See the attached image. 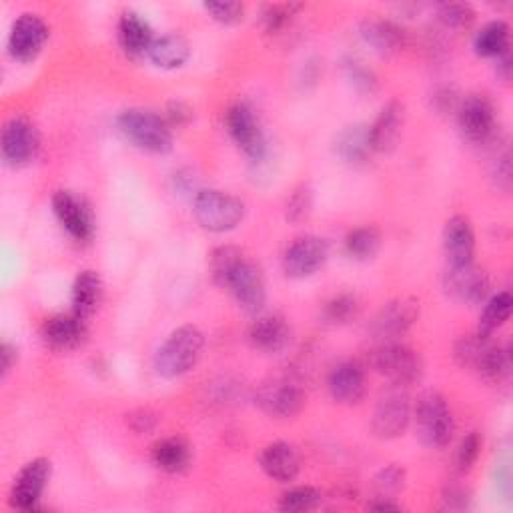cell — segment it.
Wrapping results in <instances>:
<instances>
[{
	"label": "cell",
	"mask_w": 513,
	"mask_h": 513,
	"mask_svg": "<svg viewBox=\"0 0 513 513\" xmlns=\"http://www.w3.org/2000/svg\"><path fill=\"white\" fill-rule=\"evenodd\" d=\"M205 337L195 325H183L175 329L165 343L157 349L155 369L167 379H175L191 371L201 359Z\"/></svg>",
	"instance_id": "cell-1"
},
{
	"label": "cell",
	"mask_w": 513,
	"mask_h": 513,
	"mask_svg": "<svg viewBox=\"0 0 513 513\" xmlns=\"http://www.w3.org/2000/svg\"><path fill=\"white\" fill-rule=\"evenodd\" d=\"M117 127L127 141H131L135 147L147 153L165 155L173 149L171 125L167 123V119L151 111H143V109L123 111L117 119Z\"/></svg>",
	"instance_id": "cell-2"
},
{
	"label": "cell",
	"mask_w": 513,
	"mask_h": 513,
	"mask_svg": "<svg viewBox=\"0 0 513 513\" xmlns=\"http://www.w3.org/2000/svg\"><path fill=\"white\" fill-rule=\"evenodd\" d=\"M197 223L211 233H227L241 225L245 219V203L225 191H199L193 203Z\"/></svg>",
	"instance_id": "cell-3"
},
{
	"label": "cell",
	"mask_w": 513,
	"mask_h": 513,
	"mask_svg": "<svg viewBox=\"0 0 513 513\" xmlns=\"http://www.w3.org/2000/svg\"><path fill=\"white\" fill-rule=\"evenodd\" d=\"M455 361L461 367L477 371L489 381H501L509 373L507 351L479 333L461 337L455 343Z\"/></svg>",
	"instance_id": "cell-4"
},
{
	"label": "cell",
	"mask_w": 513,
	"mask_h": 513,
	"mask_svg": "<svg viewBox=\"0 0 513 513\" xmlns=\"http://www.w3.org/2000/svg\"><path fill=\"white\" fill-rule=\"evenodd\" d=\"M413 417L417 435L427 447L441 449L451 441L455 433V421L447 401L439 393H423L415 403Z\"/></svg>",
	"instance_id": "cell-5"
},
{
	"label": "cell",
	"mask_w": 513,
	"mask_h": 513,
	"mask_svg": "<svg viewBox=\"0 0 513 513\" xmlns=\"http://www.w3.org/2000/svg\"><path fill=\"white\" fill-rule=\"evenodd\" d=\"M371 365L395 387H409L417 383L423 375L421 357L413 349L397 341L379 343L371 353Z\"/></svg>",
	"instance_id": "cell-6"
},
{
	"label": "cell",
	"mask_w": 513,
	"mask_h": 513,
	"mask_svg": "<svg viewBox=\"0 0 513 513\" xmlns=\"http://www.w3.org/2000/svg\"><path fill=\"white\" fill-rule=\"evenodd\" d=\"M255 401L267 415L287 419L303 409L305 391L297 379L289 375H279L259 385Z\"/></svg>",
	"instance_id": "cell-7"
},
{
	"label": "cell",
	"mask_w": 513,
	"mask_h": 513,
	"mask_svg": "<svg viewBox=\"0 0 513 513\" xmlns=\"http://www.w3.org/2000/svg\"><path fill=\"white\" fill-rule=\"evenodd\" d=\"M41 149L37 127L25 117H13L3 129V159L9 167L21 169L33 163Z\"/></svg>",
	"instance_id": "cell-8"
},
{
	"label": "cell",
	"mask_w": 513,
	"mask_h": 513,
	"mask_svg": "<svg viewBox=\"0 0 513 513\" xmlns=\"http://www.w3.org/2000/svg\"><path fill=\"white\" fill-rule=\"evenodd\" d=\"M411 421V403L403 387H391L381 399L377 401V407L373 411V433L381 439H395L405 433L407 425Z\"/></svg>",
	"instance_id": "cell-9"
},
{
	"label": "cell",
	"mask_w": 513,
	"mask_h": 513,
	"mask_svg": "<svg viewBox=\"0 0 513 513\" xmlns=\"http://www.w3.org/2000/svg\"><path fill=\"white\" fill-rule=\"evenodd\" d=\"M225 125H227L231 139L237 143V147L247 157H251L253 161H261L265 157V151H267L265 135H263V129L259 125L255 111L249 105H245V103L233 105L227 111Z\"/></svg>",
	"instance_id": "cell-10"
},
{
	"label": "cell",
	"mask_w": 513,
	"mask_h": 513,
	"mask_svg": "<svg viewBox=\"0 0 513 513\" xmlns=\"http://www.w3.org/2000/svg\"><path fill=\"white\" fill-rule=\"evenodd\" d=\"M329 247L327 241L315 235H305L295 239L283 257V271L291 279H305L315 275L327 261Z\"/></svg>",
	"instance_id": "cell-11"
},
{
	"label": "cell",
	"mask_w": 513,
	"mask_h": 513,
	"mask_svg": "<svg viewBox=\"0 0 513 513\" xmlns=\"http://www.w3.org/2000/svg\"><path fill=\"white\" fill-rule=\"evenodd\" d=\"M457 125L469 143H487L495 133V111L489 99L483 95L465 97L457 105Z\"/></svg>",
	"instance_id": "cell-12"
},
{
	"label": "cell",
	"mask_w": 513,
	"mask_h": 513,
	"mask_svg": "<svg viewBox=\"0 0 513 513\" xmlns=\"http://www.w3.org/2000/svg\"><path fill=\"white\" fill-rule=\"evenodd\" d=\"M225 289L233 293L235 301L247 313H259L265 307V301H267L265 277L261 269L247 257L233 269V273L225 283Z\"/></svg>",
	"instance_id": "cell-13"
},
{
	"label": "cell",
	"mask_w": 513,
	"mask_h": 513,
	"mask_svg": "<svg viewBox=\"0 0 513 513\" xmlns=\"http://www.w3.org/2000/svg\"><path fill=\"white\" fill-rule=\"evenodd\" d=\"M419 317V303L415 299H395L389 301L379 309L371 323L373 337L379 339V343L397 341L403 337L417 321Z\"/></svg>",
	"instance_id": "cell-14"
},
{
	"label": "cell",
	"mask_w": 513,
	"mask_h": 513,
	"mask_svg": "<svg viewBox=\"0 0 513 513\" xmlns=\"http://www.w3.org/2000/svg\"><path fill=\"white\" fill-rule=\"evenodd\" d=\"M51 471V461L45 457H37L31 463H27L15 479L11 491V505L23 511H35L49 485Z\"/></svg>",
	"instance_id": "cell-15"
},
{
	"label": "cell",
	"mask_w": 513,
	"mask_h": 513,
	"mask_svg": "<svg viewBox=\"0 0 513 513\" xmlns=\"http://www.w3.org/2000/svg\"><path fill=\"white\" fill-rule=\"evenodd\" d=\"M49 41V27L37 15H21L9 37V53L21 63L35 61Z\"/></svg>",
	"instance_id": "cell-16"
},
{
	"label": "cell",
	"mask_w": 513,
	"mask_h": 513,
	"mask_svg": "<svg viewBox=\"0 0 513 513\" xmlns=\"http://www.w3.org/2000/svg\"><path fill=\"white\" fill-rule=\"evenodd\" d=\"M445 293L457 303L479 305L489 293V277L473 263L463 267H449L443 281Z\"/></svg>",
	"instance_id": "cell-17"
},
{
	"label": "cell",
	"mask_w": 513,
	"mask_h": 513,
	"mask_svg": "<svg viewBox=\"0 0 513 513\" xmlns=\"http://www.w3.org/2000/svg\"><path fill=\"white\" fill-rule=\"evenodd\" d=\"M443 249L449 261V267H463L473 263L475 233L467 217L455 215L445 223Z\"/></svg>",
	"instance_id": "cell-18"
},
{
	"label": "cell",
	"mask_w": 513,
	"mask_h": 513,
	"mask_svg": "<svg viewBox=\"0 0 513 513\" xmlns=\"http://www.w3.org/2000/svg\"><path fill=\"white\" fill-rule=\"evenodd\" d=\"M53 209L59 223L77 241H91L93 237V217L85 203L69 191H59L53 197Z\"/></svg>",
	"instance_id": "cell-19"
},
{
	"label": "cell",
	"mask_w": 513,
	"mask_h": 513,
	"mask_svg": "<svg viewBox=\"0 0 513 513\" xmlns=\"http://www.w3.org/2000/svg\"><path fill=\"white\" fill-rule=\"evenodd\" d=\"M329 393L339 403H359L365 395V369L357 361L337 363L327 377Z\"/></svg>",
	"instance_id": "cell-20"
},
{
	"label": "cell",
	"mask_w": 513,
	"mask_h": 513,
	"mask_svg": "<svg viewBox=\"0 0 513 513\" xmlns=\"http://www.w3.org/2000/svg\"><path fill=\"white\" fill-rule=\"evenodd\" d=\"M405 123V113L403 105L397 101H391L385 105L375 119V123L369 127V141L373 153H391L399 139H401V129Z\"/></svg>",
	"instance_id": "cell-21"
},
{
	"label": "cell",
	"mask_w": 513,
	"mask_h": 513,
	"mask_svg": "<svg viewBox=\"0 0 513 513\" xmlns=\"http://www.w3.org/2000/svg\"><path fill=\"white\" fill-rule=\"evenodd\" d=\"M41 335H43V341L55 351L77 349L87 337L85 319L77 317L75 313L51 317L45 321Z\"/></svg>",
	"instance_id": "cell-22"
},
{
	"label": "cell",
	"mask_w": 513,
	"mask_h": 513,
	"mask_svg": "<svg viewBox=\"0 0 513 513\" xmlns=\"http://www.w3.org/2000/svg\"><path fill=\"white\" fill-rule=\"evenodd\" d=\"M261 469L275 481H293L301 469V459L297 449L287 441H275L267 445L259 457Z\"/></svg>",
	"instance_id": "cell-23"
},
{
	"label": "cell",
	"mask_w": 513,
	"mask_h": 513,
	"mask_svg": "<svg viewBox=\"0 0 513 513\" xmlns=\"http://www.w3.org/2000/svg\"><path fill=\"white\" fill-rule=\"evenodd\" d=\"M249 341L263 353H281L291 343V327L277 315L259 317L249 329Z\"/></svg>",
	"instance_id": "cell-24"
},
{
	"label": "cell",
	"mask_w": 513,
	"mask_h": 513,
	"mask_svg": "<svg viewBox=\"0 0 513 513\" xmlns=\"http://www.w3.org/2000/svg\"><path fill=\"white\" fill-rule=\"evenodd\" d=\"M153 31L149 23L137 13H125L119 21V43L131 57L147 55L153 45Z\"/></svg>",
	"instance_id": "cell-25"
},
{
	"label": "cell",
	"mask_w": 513,
	"mask_h": 513,
	"mask_svg": "<svg viewBox=\"0 0 513 513\" xmlns=\"http://www.w3.org/2000/svg\"><path fill=\"white\" fill-rule=\"evenodd\" d=\"M363 41L381 55L397 53L403 47V31L385 19H367L361 23Z\"/></svg>",
	"instance_id": "cell-26"
},
{
	"label": "cell",
	"mask_w": 513,
	"mask_h": 513,
	"mask_svg": "<svg viewBox=\"0 0 513 513\" xmlns=\"http://www.w3.org/2000/svg\"><path fill=\"white\" fill-rule=\"evenodd\" d=\"M103 299V281L95 271H83L73 285V313L89 319Z\"/></svg>",
	"instance_id": "cell-27"
},
{
	"label": "cell",
	"mask_w": 513,
	"mask_h": 513,
	"mask_svg": "<svg viewBox=\"0 0 513 513\" xmlns=\"http://www.w3.org/2000/svg\"><path fill=\"white\" fill-rule=\"evenodd\" d=\"M335 151L349 165L365 163L373 153L369 141V127L353 125L343 129L335 141Z\"/></svg>",
	"instance_id": "cell-28"
},
{
	"label": "cell",
	"mask_w": 513,
	"mask_h": 513,
	"mask_svg": "<svg viewBox=\"0 0 513 513\" xmlns=\"http://www.w3.org/2000/svg\"><path fill=\"white\" fill-rule=\"evenodd\" d=\"M147 55L161 69H179L189 61L191 49L181 35H165L153 41Z\"/></svg>",
	"instance_id": "cell-29"
},
{
	"label": "cell",
	"mask_w": 513,
	"mask_h": 513,
	"mask_svg": "<svg viewBox=\"0 0 513 513\" xmlns=\"http://www.w3.org/2000/svg\"><path fill=\"white\" fill-rule=\"evenodd\" d=\"M153 463L167 473H181L191 463V449L181 437H167L153 447Z\"/></svg>",
	"instance_id": "cell-30"
},
{
	"label": "cell",
	"mask_w": 513,
	"mask_h": 513,
	"mask_svg": "<svg viewBox=\"0 0 513 513\" xmlns=\"http://www.w3.org/2000/svg\"><path fill=\"white\" fill-rule=\"evenodd\" d=\"M473 47L479 57H489V59L501 57L503 53L509 51V27L503 21L487 23L475 35Z\"/></svg>",
	"instance_id": "cell-31"
},
{
	"label": "cell",
	"mask_w": 513,
	"mask_h": 513,
	"mask_svg": "<svg viewBox=\"0 0 513 513\" xmlns=\"http://www.w3.org/2000/svg\"><path fill=\"white\" fill-rule=\"evenodd\" d=\"M511 307H513V299L507 291L497 293L495 297H491L481 313L479 319V329L477 333L483 337H491L501 325H505V321L511 315Z\"/></svg>",
	"instance_id": "cell-32"
},
{
	"label": "cell",
	"mask_w": 513,
	"mask_h": 513,
	"mask_svg": "<svg viewBox=\"0 0 513 513\" xmlns=\"http://www.w3.org/2000/svg\"><path fill=\"white\" fill-rule=\"evenodd\" d=\"M345 249L357 261L373 259L381 249V235L375 227H359L345 237Z\"/></svg>",
	"instance_id": "cell-33"
},
{
	"label": "cell",
	"mask_w": 513,
	"mask_h": 513,
	"mask_svg": "<svg viewBox=\"0 0 513 513\" xmlns=\"http://www.w3.org/2000/svg\"><path fill=\"white\" fill-rule=\"evenodd\" d=\"M323 503V493L317 487L301 485L285 491L279 499V509L289 511V513H303L317 509Z\"/></svg>",
	"instance_id": "cell-34"
},
{
	"label": "cell",
	"mask_w": 513,
	"mask_h": 513,
	"mask_svg": "<svg viewBox=\"0 0 513 513\" xmlns=\"http://www.w3.org/2000/svg\"><path fill=\"white\" fill-rule=\"evenodd\" d=\"M245 259L237 247H219L211 255V275L219 287H225L233 269Z\"/></svg>",
	"instance_id": "cell-35"
},
{
	"label": "cell",
	"mask_w": 513,
	"mask_h": 513,
	"mask_svg": "<svg viewBox=\"0 0 513 513\" xmlns=\"http://www.w3.org/2000/svg\"><path fill=\"white\" fill-rule=\"evenodd\" d=\"M357 315V301L351 295H339L329 301L323 309V319L327 325H345Z\"/></svg>",
	"instance_id": "cell-36"
},
{
	"label": "cell",
	"mask_w": 513,
	"mask_h": 513,
	"mask_svg": "<svg viewBox=\"0 0 513 513\" xmlns=\"http://www.w3.org/2000/svg\"><path fill=\"white\" fill-rule=\"evenodd\" d=\"M403 483H405V471L399 465L383 467L373 479L377 497H391V499L395 493H399L403 489Z\"/></svg>",
	"instance_id": "cell-37"
},
{
	"label": "cell",
	"mask_w": 513,
	"mask_h": 513,
	"mask_svg": "<svg viewBox=\"0 0 513 513\" xmlns=\"http://www.w3.org/2000/svg\"><path fill=\"white\" fill-rule=\"evenodd\" d=\"M439 21L449 29H465L473 23L475 13L469 5L463 3H445L437 9Z\"/></svg>",
	"instance_id": "cell-38"
},
{
	"label": "cell",
	"mask_w": 513,
	"mask_h": 513,
	"mask_svg": "<svg viewBox=\"0 0 513 513\" xmlns=\"http://www.w3.org/2000/svg\"><path fill=\"white\" fill-rule=\"evenodd\" d=\"M479 451H481V437H479L477 431H469V433L461 439V443H459V447H457V453H455L457 469H459L461 473L469 471V469L473 467V463L477 461Z\"/></svg>",
	"instance_id": "cell-39"
},
{
	"label": "cell",
	"mask_w": 513,
	"mask_h": 513,
	"mask_svg": "<svg viewBox=\"0 0 513 513\" xmlns=\"http://www.w3.org/2000/svg\"><path fill=\"white\" fill-rule=\"evenodd\" d=\"M311 209H313V195L309 187L301 185L287 201V219L293 223H301L311 215Z\"/></svg>",
	"instance_id": "cell-40"
},
{
	"label": "cell",
	"mask_w": 513,
	"mask_h": 513,
	"mask_svg": "<svg viewBox=\"0 0 513 513\" xmlns=\"http://www.w3.org/2000/svg\"><path fill=\"white\" fill-rule=\"evenodd\" d=\"M297 5H267L263 9L261 21L267 33H277L281 31L293 17V13L297 11Z\"/></svg>",
	"instance_id": "cell-41"
},
{
	"label": "cell",
	"mask_w": 513,
	"mask_h": 513,
	"mask_svg": "<svg viewBox=\"0 0 513 513\" xmlns=\"http://www.w3.org/2000/svg\"><path fill=\"white\" fill-rule=\"evenodd\" d=\"M207 13L221 25H237L243 21L245 7L241 3H209L205 5Z\"/></svg>",
	"instance_id": "cell-42"
},
{
	"label": "cell",
	"mask_w": 513,
	"mask_h": 513,
	"mask_svg": "<svg viewBox=\"0 0 513 513\" xmlns=\"http://www.w3.org/2000/svg\"><path fill=\"white\" fill-rule=\"evenodd\" d=\"M345 71H347V79L351 81V85H353L355 91H359V93H373V91H375V87H377L375 77H373V73H371L369 69H365L361 63L353 61V63H349V65L345 67Z\"/></svg>",
	"instance_id": "cell-43"
},
{
	"label": "cell",
	"mask_w": 513,
	"mask_h": 513,
	"mask_svg": "<svg viewBox=\"0 0 513 513\" xmlns=\"http://www.w3.org/2000/svg\"><path fill=\"white\" fill-rule=\"evenodd\" d=\"M127 417H129L127 423L137 433H151L157 427V423H159L157 415L151 409H139V411H135V413H131Z\"/></svg>",
	"instance_id": "cell-44"
},
{
	"label": "cell",
	"mask_w": 513,
	"mask_h": 513,
	"mask_svg": "<svg viewBox=\"0 0 513 513\" xmlns=\"http://www.w3.org/2000/svg\"><path fill=\"white\" fill-rule=\"evenodd\" d=\"M193 119V111L185 103H171L167 109V123L171 127H183Z\"/></svg>",
	"instance_id": "cell-45"
},
{
	"label": "cell",
	"mask_w": 513,
	"mask_h": 513,
	"mask_svg": "<svg viewBox=\"0 0 513 513\" xmlns=\"http://www.w3.org/2000/svg\"><path fill=\"white\" fill-rule=\"evenodd\" d=\"M17 359H19L17 347H13L7 341L0 345V369H3V377L13 371V367L17 365Z\"/></svg>",
	"instance_id": "cell-46"
},
{
	"label": "cell",
	"mask_w": 513,
	"mask_h": 513,
	"mask_svg": "<svg viewBox=\"0 0 513 513\" xmlns=\"http://www.w3.org/2000/svg\"><path fill=\"white\" fill-rule=\"evenodd\" d=\"M443 499H445L447 507H465L467 505V493L461 487H451Z\"/></svg>",
	"instance_id": "cell-47"
},
{
	"label": "cell",
	"mask_w": 513,
	"mask_h": 513,
	"mask_svg": "<svg viewBox=\"0 0 513 513\" xmlns=\"http://www.w3.org/2000/svg\"><path fill=\"white\" fill-rule=\"evenodd\" d=\"M373 511H399V505L391 501V497H377V501H373L369 505Z\"/></svg>",
	"instance_id": "cell-48"
}]
</instances>
